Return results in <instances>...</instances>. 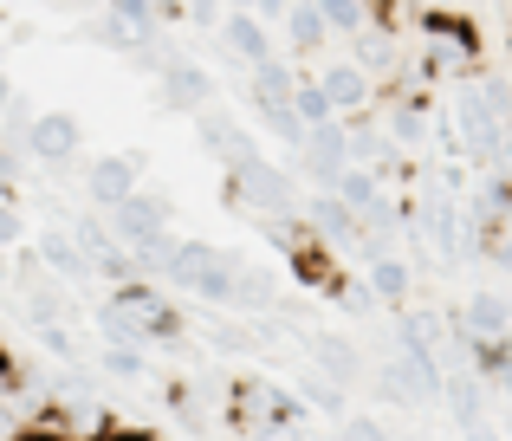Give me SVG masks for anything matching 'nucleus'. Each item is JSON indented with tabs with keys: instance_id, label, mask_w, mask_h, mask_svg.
Returning a JSON list of instances; mask_svg holds the SVG:
<instances>
[{
	"instance_id": "obj_1",
	"label": "nucleus",
	"mask_w": 512,
	"mask_h": 441,
	"mask_svg": "<svg viewBox=\"0 0 512 441\" xmlns=\"http://www.w3.org/2000/svg\"><path fill=\"white\" fill-rule=\"evenodd\" d=\"M98 325L111 344H175L188 331V318L169 305V292H156L150 279H130V286H117L111 299L98 305Z\"/></svg>"
},
{
	"instance_id": "obj_2",
	"label": "nucleus",
	"mask_w": 512,
	"mask_h": 441,
	"mask_svg": "<svg viewBox=\"0 0 512 441\" xmlns=\"http://www.w3.org/2000/svg\"><path fill=\"white\" fill-rule=\"evenodd\" d=\"M163 279H169L175 292H195V299L214 305V312H234V253H227V247H208V240H175Z\"/></svg>"
},
{
	"instance_id": "obj_3",
	"label": "nucleus",
	"mask_w": 512,
	"mask_h": 441,
	"mask_svg": "<svg viewBox=\"0 0 512 441\" xmlns=\"http://www.w3.org/2000/svg\"><path fill=\"white\" fill-rule=\"evenodd\" d=\"M227 189L240 195V221L247 215H279V221H299V189H292V169L253 156L247 169H227Z\"/></svg>"
},
{
	"instance_id": "obj_4",
	"label": "nucleus",
	"mask_w": 512,
	"mask_h": 441,
	"mask_svg": "<svg viewBox=\"0 0 512 441\" xmlns=\"http://www.w3.org/2000/svg\"><path fill=\"white\" fill-rule=\"evenodd\" d=\"M143 189V169H137V156H91L85 163V202L98 208V215H111V208H124L130 195Z\"/></svg>"
},
{
	"instance_id": "obj_5",
	"label": "nucleus",
	"mask_w": 512,
	"mask_h": 441,
	"mask_svg": "<svg viewBox=\"0 0 512 441\" xmlns=\"http://www.w3.org/2000/svg\"><path fill=\"white\" fill-rule=\"evenodd\" d=\"M78 143H85V124H78L72 111H39L33 137H26V163L65 169V163H78Z\"/></svg>"
},
{
	"instance_id": "obj_6",
	"label": "nucleus",
	"mask_w": 512,
	"mask_h": 441,
	"mask_svg": "<svg viewBox=\"0 0 512 441\" xmlns=\"http://www.w3.org/2000/svg\"><path fill=\"white\" fill-rule=\"evenodd\" d=\"M299 221H305V234H312L318 247H331V253H357V240H363V221L350 215L331 189H318L312 202H299Z\"/></svg>"
},
{
	"instance_id": "obj_7",
	"label": "nucleus",
	"mask_w": 512,
	"mask_h": 441,
	"mask_svg": "<svg viewBox=\"0 0 512 441\" xmlns=\"http://www.w3.org/2000/svg\"><path fill=\"white\" fill-rule=\"evenodd\" d=\"M448 325L474 344H500V338H512V299L506 292H467L448 312Z\"/></svg>"
},
{
	"instance_id": "obj_8",
	"label": "nucleus",
	"mask_w": 512,
	"mask_h": 441,
	"mask_svg": "<svg viewBox=\"0 0 512 441\" xmlns=\"http://www.w3.org/2000/svg\"><path fill=\"white\" fill-rule=\"evenodd\" d=\"M305 357H312V370H318L325 383H338L344 396L357 390L363 377H370V364H363V351H357V344L344 338V331H312V338H305Z\"/></svg>"
},
{
	"instance_id": "obj_9",
	"label": "nucleus",
	"mask_w": 512,
	"mask_h": 441,
	"mask_svg": "<svg viewBox=\"0 0 512 441\" xmlns=\"http://www.w3.org/2000/svg\"><path fill=\"white\" fill-rule=\"evenodd\" d=\"M156 98H163V111H175V117H201L214 104V78L201 72L195 59H175L169 72H156Z\"/></svg>"
},
{
	"instance_id": "obj_10",
	"label": "nucleus",
	"mask_w": 512,
	"mask_h": 441,
	"mask_svg": "<svg viewBox=\"0 0 512 441\" xmlns=\"http://www.w3.org/2000/svg\"><path fill=\"white\" fill-rule=\"evenodd\" d=\"M195 130H201V143H208V150L221 156L227 169H247L253 156H260V143H253V130L240 124L234 111H221V104H208V111L195 117Z\"/></svg>"
},
{
	"instance_id": "obj_11",
	"label": "nucleus",
	"mask_w": 512,
	"mask_h": 441,
	"mask_svg": "<svg viewBox=\"0 0 512 441\" xmlns=\"http://www.w3.org/2000/svg\"><path fill=\"white\" fill-rule=\"evenodd\" d=\"M292 156H299V176H312L318 189H331V182H338L344 169H350V156H344V124L331 117V124L305 130V143H299Z\"/></svg>"
},
{
	"instance_id": "obj_12",
	"label": "nucleus",
	"mask_w": 512,
	"mask_h": 441,
	"mask_svg": "<svg viewBox=\"0 0 512 441\" xmlns=\"http://www.w3.org/2000/svg\"><path fill=\"white\" fill-rule=\"evenodd\" d=\"M214 39H221V52H227L234 65H247V72H253V65H266V59H273V39H266V20H260V13H247V7H227V20H221V33H214Z\"/></svg>"
},
{
	"instance_id": "obj_13",
	"label": "nucleus",
	"mask_w": 512,
	"mask_h": 441,
	"mask_svg": "<svg viewBox=\"0 0 512 441\" xmlns=\"http://www.w3.org/2000/svg\"><path fill=\"white\" fill-rule=\"evenodd\" d=\"M318 91L331 98V111H338V117H357V111H370V104H376V85L350 59H331L325 72H318Z\"/></svg>"
},
{
	"instance_id": "obj_14",
	"label": "nucleus",
	"mask_w": 512,
	"mask_h": 441,
	"mask_svg": "<svg viewBox=\"0 0 512 441\" xmlns=\"http://www.w3.org/2000/svg\"><path fill=\"white\" fill-rule=\"evenodd\" d=\"M331 195H338V202L350 208V215H357L363 227H370V215H376V208H383L389 202V189H383V176H376V169H357V163H350L344 169V176L338 182H331Z\"/></svg>"
},
{
	"instance_id": "obj_15",
	"label": "nucleus",
	"mask_w": 512,
	"mask_h": 441,
	"mask_svg": "<svg viewBox=\"0 0 512 441\" xmlns=\"http://www.w3.org/2000/svg\"><path fill=\"white\" fill-rule=\"evenodd\" d=\"M286 46H292V59H312V52H325L331 46V33H325V20H318V0H292L286 7Z\"/></svg>"
},
{
	"instance_id": "obj_16",
	"label": "nucleus",
	"mask_w": 512,
	"mask_h": 441,
	"mask_svg": "<svg viewBox=\"0 0 512 441\" xmlns=\"http://www.w3.org/2000/svg\"><path fill=\"white\" fill-rule=\"evenodd\" d=\"M247 91H253V111H260V104H292V91H299V65L273 52L266 65L247 72Z\"/></svg>"
},
{
	"instance_id": "obj_17",
	"label": "nucleus",
	"mask_w": 512,
	"mask_h": 441,
	"mask_svg": "<svg viewBox=\"0 0 512 441\" xmlns=\"http://www.w3.org/2000/svg\"><path fill=\"white\" fill-rule=\"evenodd\" d=\"M33 253H39V266H46V273L72 279V286H85V279H91V260H85V253L72 247V234H65V227H46Z\"/></svg>"
},
{
	"instance_id": "obj_18",
	"label": "nucleus",
	"mask_w": 512,
	"mask_h": 441,
	"mask_svg": "<svg viewBox=\"0 0 512 441\" xmlns=\"http://www.w3.org/2000/svg\"><path fill=\"white\" fill-rule=\"evenodd\" d=\"M370 292L376 305H389V312H409V292H415V273L402 253H383V260H370Z\"/></svg>"
},
{
	"instance_id": "obj_19",
	"label": "nucleus",
	"mask_w": 512,
	"mask_h": 441,
	"mask_svg": "<svg viewBox=\"0 0 512 441\" xmlns=\"http://www.w3.org/2000/svg\"><path fill=\"white\" fill-rule=\"evenodd\" d=\"M376 390V403H396V409H422V390H415V377L402 370V357L389 351L383 364H370V377H363Z\"/></svg>"
},
{
	"instance_id": "obj_20",
	"label": "nucleus",
	"mask_w": 512,
	"mask_h": 441,
	"mask_svg": "<svg viewBox=\"0 0 512 441\" xmlns=\"http://www.w3.org/2000/svg\"><path fill=\"white\" fill-rule=\"evenodd\" d=\"M65 234H72V247H78V253H85V260H91V266H98V260H104V253H111V247H117V234H111V221H104V215H98V208H85V215H72V221H65Z\"/></svg>"
},
{
	"instance_id": "obj_21",
	"label": "nucleus",
	"mask_w": 512,
	"mask_h": 441,
	"mask_svg": "<svg viewBox=\"0 0 512 441\" xmlns=\"http://www.w3.org/2000/svg\"><path fill=\"white\" fill-rule=\"evenodd\" d=\"M98 370L111 383H150V351H137V344H104Z\"/></svg>"
},
{
	"instance_id": "obj_22",
	"label": "nucleus",
	"mask_w": 512,
	"mask_h": 441,
	"mask_svg": "<svg viewBox=\"0 0 512 441\" xmlns=\"http://www.w3.org/2000/svg\"><path fill=\"white\" fill-rule=\"evenodd\" d=\"M318 20H325L331 39H357L376 13H370V0H318Z\"/></svg>"
},
{
	"instance_id": "obj_23",
	"label": "nucleus",
	"mask_w": 512,
	"mask_h": 441,
	"mask_svg": "<svg viewBox=\"0 0 512 441\" xmlns=\"http://www.w3.org/2000/svg\"><path fill=\"white\" fill-rule=\"evenodd\" d=\"M292 111H299L305 130H318V124H331V117H338V111H331V98L318 91V78H299V91H292Z\"/></svg>"
},
{
	"instance_id": "obj_24",
	"label": "nucleus",
	"mask_w": 512,
	"mask_h": 441,
	"mask_svg": "<svg viewBox=\"0 0 512 441\" xmlns=\"http://www.w3.org/2000/svg\"><path fill=\"white\" fill-rule=\"evenodd\" d=\"M39 331V351L52 357V364H78V331L65 325V318H52V325H33Z\"/></svg>"
},
{
	"instance_id": "obj_25",
	"label": "nucleus",
	"mask_w": 512,
	"mask_h": 441,
	"mask_svg": "<svg viewBox=\"0 0 512 441\" xmlns=\"http://www.w3.org/2000/svg\"><path fill=\"white\" fill-rule=\"evenodd\" d=\"M299 390H305V403H312V409H325V416L344 422V390H338V383H325L318 370H299Z\"/></svg>"
},
{
	"instance_id": "obj_26",
	"label": "nucleus",
	"mask_w": 512,
	"mask_h": 441,
	"mask_svg": "<svg viewBox=\"0 0 512 441\" xmlns=\"http://www.w3.org/2000/svg\"><path fill=\"white\" fill-rule=\"evenodd\" d=\"M331 299H338V312H344V318H370V312H376L370 279H338V292H331Z\"/></svg>"
},
{
	"instance_id": "obj_27",
	"label": "nucleus",
	"mask_w": 512,
	"mask_h": 441,
	"mask_svg": "<svg viewBox=\"0 0 512 441\" xmlns=\"http://www.w3.org/2000/svg\"><path fill=\"white\" fill-rule=\"evenodd\" d=\"M182 20H195V33H221L227 0H182Z\"/></svg>"
},
{
	"instance_id": "obj_28",
	"label": "nucleus",
	"mask_w": 512,
	"mask_h": 441,
	"mask_svg": "<svg viewBox=\"0 0 512 441\" xmlns=\"http://www.w3.org/2000/svg\"><path fill=\"white\" fill-rule=\"evenodd\" d=\"M26 240V215H20V202H0V247H20Z\"/></svg>"
},
{
	"instance_id": "obj_29",
	"label": "nucleus",
	"mask_w": 512,
	"mask_h": 441,
	"mask_svg": "<svg viewBox=\"0 0 512 441\" xmlns=\"http://www.w3.org/2000/svg\"><path fill=\"white\" fill-rule=\"evenodd\" d=\"M461 441H506V429L493 416H480V422H461Z\"/></svg>"
},
{
	"instance_id": "obj_30",
	"label": "nucleus",
	"mask_w": 512,
	"mask_h": 441,
	"mask_svg": "<svg viewBox=\"0 0 512 441\" xmlns=\"http://www.w3.org/2000/svg\"><path fill=\"white\" fill-rule=\"evenodd\" d=\"M13 441H72V435H65V429H52V422H46V416H39V422H33V429H20V435H13Z\"/></svg>"
},
{
	"instance_id": "obj_31",
	"label": "nucleus",
	"mask_w": 512,
	"mask_h": 441,
	"mask_svg": "<svg viewBox=\"0 0 512 441\" xmlns=\"http://www.w3.org/2000/svg\"><path fill=\"white\" fill-rule=\"evenodd\" d=\"M292 0H247V13H260V20H286Z\"/></svg>"
},
{
	"instance_id": "obj_32",
	"label": "nucleus",
	"mask_w": 512,
	"mask_h": 441,
	"mask_svg": "<svg viewBox=\"0 0 512 441\" xmlns=\"http://www.w3.org/2000/svg\"><path fill=\"white\" fill-rule=\"evenodd\" d=\"M111 435H117V441H137V435H124V429H111ZM143 441H150V435H143Z\"/></svg>"
},
{
	"instance_id": "obj_33",
	"label": "nucleus",
	"mask_w": 512,
	"mask_h": 441,
	"mask_svg": "<svg viewBox=\"0 0 512 441\" xmlns=\"http://www.w3.org/2000/svg\"><path fill=\"white\" fill-rule=\"evenodd\" d=\"M0 364H7V344H0Z\"/></svg>"
},
{
	"instance_id": "obj_34",
	"label": "nucleus",
	"mask_w": 512,
	"mask_h": 441,
	"mask_svg": "<svg viewBox=\"0 0 512 441\" xmlns=\"http://www.w3.org/2000/svg\"><path fill=\"white\" fill-rule=\"evenodd\" d=\"M98 441H117V435H98Z\"/></svg>"
}]
</instances>
